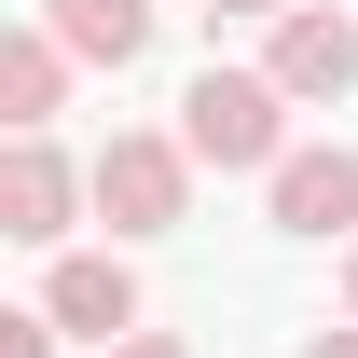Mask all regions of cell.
<instances>
[{
  "instance_id": "obj_1",
  "label": "cell",
  "mask_w": 358,
  "mask_h": 358,
  "mask_svg": "<svg viewBox=\"0 0 358 358\" xmlns=\"http://www.w3.org/2000/svg\"><path fill=\"white\" fill-rule=\"evenodd\" d=\"M275 69H207V83L179 96V138H193V166H289V138H275Z\"/></svg>"
},
{
  "instance_id": "obj_2",
  "label": "cell",
  "mask_w": 358,
  "mask_h": 358,
  "mask_svg": "<svg viewBox=\"0 0 358 358\" xmlns=\"http://www.w3.org/2000/svg\"><path fill=\"white\" fill-rule=\"evenodd\" d=\"M83 179H96V207H110V234H166L193 207V138H110Z\"/></svg>"
},
{
  "instance_id": "obj_3",
  "label": "cell",
  "mask_w": 358,
  "mask_h": 358,
  "mask_svg": "<svg viewBox=\"0 0 358 358\" xmlns=\"http://www.w3.org/2000/svg\"><path fill=\"white\" fill-rule=\"evenodd\" d=\"M262 69H275V96H345V83H358V14H317V0H289Z\"/></svg>"
},
{
  "instance_id": "obj_4",
  "label": "cell",
  "mask_w": 358,
  "mask_h": 358,
  "mask_svg": "<svg viewBox=\"0 0 358 358\" xmlns=\"http://www.w3.org/2000/svg\"><path fill=\"white\" fill-rule=\"evenodd\" d=\"M69 193H96V179H69V166L42 152V138H14V152H0V234L55 248V234H69Z\"/></svg>"
},
{
  "instance_id": "obj_5",
  "label": "cell",
  "mask_w": 358,
  "mask_h": 358,
  "mask_svg": "<svg viewBox=\"0 0 358 358\" xmlns=\"http://www.w3.org/2000/svg\"><path fill=\"white\" fill-rule=\"evenodd\" d=\"M275 221L289 234H358V152H289L275 166Z\"/></svg>"
},
{
  "instance_id": "obj_6",
  "label": "cell",
  "mask_w": 358,
  "mask_h": 358,
  "mask_svg": "<svg viewBox=\"0 0 358 358\" xmlns=\"http://www.w3.org/2000/svg\"><path fill=\"white\" fill-rule=\"evenodd\" d=\"M42 317H55V331H96V345H124V331H138V275H124V262H96V248H83V262H55Z\"/></svg>"
},
{
  "instance_id": "obj_7",
  "label": "cell",
  "mask_w": 358,
  "mask_h": 358,
  "mask_svg": "<svg viewBox=\"0 0 358 358\" xmlns=\"http://www.w3.org/2000/svg\"><path fill=\"white\" fill-rule=\"evenodd\" d=\"M55 96H69V42H55V28H14V42H0V124L42 138Z\"/></svg>"
},
{
  "instance_id": "obj_8",
  "label": "cell",
  "mask_w": 358,
  "mask_h": 358,
  "mask_svg": "<svg viewBox=\"0 0 358 358\" xmlns=\"http://www.w3.org/2000/svg\"><path fill=\"white\" fill-rule=\"evenodd\" d=\"M42 28L69 55H96V69H124V55L152 42V0H42Z\"/></svg>"
},
{
  "instance_id": "obj_9",
  "label": "cell",
  "mask_w": 358,
  "mask_h": 358,
  "mask_svg": "<svg viewBox=\"0 0 358 358\" xmlns=\"http://www.w3.org/2000/svg\"><path fill=\"white\" fill-rule=\"evenodd\" d=\"M0 358H55V317H0Z\"/></svg>"
},
{
  "instance_id": "obj_10",
  "label": "cell",
  "mask_w": 358,
  "mask_h": 358,
  "mask_svg": "<svg viewBox=\"0 0 358 358\" xmlns=\"http://www.w3.org/2000/svg\"><path fill=\"white\" fill-rule=\"evenodd\" d=\"M110 358H179V345H166V331H124V345H110Z\"/></svg>"
},
{
  "instance_id": "obj_11",
  "label": "cell",
  "mask_w": 358,
  "mask_h": 358,
  "mask_svg": "<svg viewBox=\"0 0 358 358\" xmlns=\"http://www.w3.org/2000/svg\"><path fill=\"white\" fill-rule=\"evenodd\" d=\"M303 358H358V331H317V345H303Z\"/></svg>"
},
{
  "instance_id": "obj_12",
  "label": "cell",
  "mask_w": 358,
  "mask_h": 358,
  "mask_svg": "<svg viewBox=\"0 0 358 358\" xmlns=\"http://www.w3.org/2000/svg\"><path fill=\"white\" fill-rule=\"evenodd\" d=\"M207 14H289V0H207Z\"/></svg>"
},
{
  "instance_id": "obj_13",
  "label": "cell",
  "mask_w": 358,
  "mask_h": 358,
  "mask_svg": "<svg viewBox=\"0 0 358 358\" xmlns=\"http://www.w3.org/2000/svg\"><path fill=\"white\" fill-rule=\"evenodd\" d=\"M345 317H358V248H345Z\"/></svg>"
}]
</instances>
